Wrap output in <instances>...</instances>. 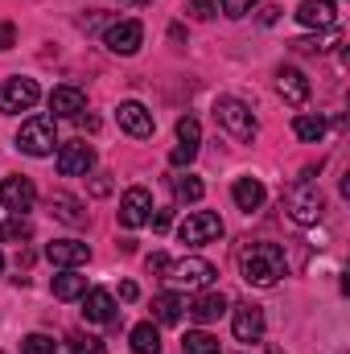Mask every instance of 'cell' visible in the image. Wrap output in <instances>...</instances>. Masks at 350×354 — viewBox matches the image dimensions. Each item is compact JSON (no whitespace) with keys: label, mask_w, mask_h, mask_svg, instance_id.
Wrapping results in <instances>:
<instances>
[{"label":"cell","mask_w":350,"mask_h":354,"mask_svg":"<svg viewBox=\"0 0 350 354\" xmlns=\"http://www.w3.org/2000/svg\"><path fill=\"white\" fill-rule=\"evenodd\" d=\"M153 218V231H169V223H174V210H157V214H149Z\"/></svg>","instance_id":"8d00e7d4"},{"label":"cell","mask_w":350,"mask_h":354,"mask_svg":"<svg viewBox=\"0 0 350 354\" xmlns=\"http://www.w3.org/2000/svg\"><path fill=\"white\" fill-rule=\"evenodd\" d=\"M293 50H297V54H322V50H330V46H326L322 37H297Z\"/></svg>","instance_id":"836d02e7"},{"label":"cell","mask_w":350,"mask_h":354,"mask_svg":"<svg viewBox=\"0 0 350 354\" xmlns=\"http://www.w3.org/2000/svg\"><path fill=\"white\" fill-rule=\"evenodd\" d=\"M95 165V149L87 140H71V145H58V174L62 177H83Z\"/></svg>","instance_id":"7c38bea8"},{"label":"cell","mask_w":350,"mask_h":354,"mask_svg":"<svg viewBox=\"0 0 350 354\" xmlns=\"http://www.w3.org/2000/svg\"><path fill=\"white\" fill-rule=\"evenodd\" d=\"M190 313H194V322H198V326H210V322H219V317L227 313V297H223L219 288H202V292L194 297Z\"/></svg>","instance_id":"ac0fdd59"},{"label":"cell","mask_w":350,"mask_h":354,"mask_svg":"<svg viewBox=\"0 0 350 354\" xmlns=\"http://www.w3.org/2000/svg\"><path fill=\"white\" fill-rule=\"evenodd\" d=\"M71 346H75V354H103V342L87 338V334H71Z\"/></svg>","instance_id":"4dcf8cb0"},{"label":"cell","mask_w":350,"mask_h":354,"mask_svg":"<svg viewBox=\"0 0 350 354\" xmlns=\"http://www.w3.org/2000/svg\"><path fill=\"white\" fill-rule=\"evenodd\" d=\"M223 4V12L231 17V21H239V17H248L252 8H256V0H219Z\"/></svg>","instance_id":"1f68e13d"},{"label":"cell","mask_w":350,"mask_h":354,"mask_svg":"<svg viewBox=\"0 0 350 354\" xmlns=\"http://www.w3.org/2000/svg\"><path fill=\"white\" fill-rule=\"evenodd\" d=\"M181 354H219V338L206 330H190L181 342Z\"/></svg>","instance_id":"4316f807"},{"label":"cell","mask_w":350,"mask_h":354,"mask_svg":"<svg viewBox=\"0 0 350 354\" xmlns=\"http://www.w3.org/2000/svg\"><path fill=\"white\" fill-rule=\"evenodd\" d=\"M17 149L29 153V157H50L58 149V128H54V115H29L17 132Z\"/></svg>","instance_id":"277c9868"},{"label":"cell","mask_w":350,"mask_h":354,"mask_svg":"<svg viewBox=\"0 0 350 354\" xmlns=\"http://www.w3.org/2000/svg\"><path fill=\"white\" fill-rule=\"evenodd\" d=\"M181 313H185V301H181L177 292H157V297H153V317H157V326H177Z\"/></svg>","instance_id":"603a6c76"},{"label":"cell","mask_w":350,"mask_h":354,"mask_svg":"<svg viewBox=\"0 0 350 354\" xmlns=\"http://www.w3.org/2000/svg\"><path fill=\"white\" fill-rule=\"evenodd\" d=\"M21 354H54V338L50 334H29L21 342Z\"/></svg>","instance_id":"f1b7e54d"},{"label":"cell","mask_w":350,"mask_h":354,"mask_svg":"<svg viewBox=\"0 0 350 354\" xmlns=\"http://www.w3.org/2000/svg\"><path fill=\"white\" fill-rule=\"evenodd\" d=\"M231 198H235V206H239V210H248V214H252V210H260V206H264V185L256 181V177H239V181L231 185Z\"/></svg>","instance_id":"44dd1931"},{"label":"cell","mask_w":350,"mask_h":354,"mask_svg":"<svg viewBox=\"0 0 350 354\" xmlns=\"http://www.w3.org/2000/svg\"><path fill=\"white\" fill-rule=\"evenodd\" d=\"M50 111H54V120H58V115L79 120V115L87 111V95H83L79 87H71V83H62V87L50 91Z\"/></svg>","instance_id":"e0dca14e"},{"label":"cell","mask_w":350,"mask_h":354,"mask_svg":"<svg viewBox=\"0 0 350 354\" xmlns=\"http://www.w3.org/2000/svg\"><path fill=\"white\" fill-rule=\"evenodd\" d=\"M120 4H128V8H145L149 0H120Z\"/></svg>","instance_id":"b9f144b4"},{"label":"cell","mask_w":350,"mask_h":354,"mask_svg":"<svg viewBox=\"0 0 350 354\" xmlns=\"http://www.w3.org/2000/svg\"><path fill=\"white\" fill-rule=\"evenodd\" d=\"M145 268H149V272H161V276H165V268H169V256H165V252H153V256L145 260Z\"/></svg>","instance_id":"d590c367"},{"label":"cell","mask_w":350,"mask_h":354,"mask_svg":"<svg viewBox=\"0 0 350 354\" xmlns=\"http://www.w3.org/2000/svg\"><path fill=\"white\" fill-rule=\"evenodd\" d=\"M116 120H120V128H124L128 136H136V140H145V136H153V128H157V120H153V111H149L145 103H136V99H124V103L116 107Z\"/></svg>","instance_id":"9c48e42d"},{"label":"cell","mask_w":350,"mask_h":354,"mask_svg":"<svg viewBox=\"0 0 350 354\" xmlns=\"http://www.w3.org/2000/svg\"><path fill=\"white\" fill-rule=\"evenodd\" d=\"M214 120L239 140V145H252L256 140V132H260V124H256V115H252V107L243 103V99H235V95H219V103H214Z\"/></svg>","instance_id":"3957f363"},{"label":"cell","mask_w":350,"mask_h":354,"mask_svg":"<svg viewBox=\"0 0 350 354\" xmlns=\"http://www.w3.org/2000/svg\"><path fill=\"white\" fill-rule=\"evenodd\" d=\"M194 157H198V145H181V140H177V149L169 153V165H177V169H181V165H190Z\"/></svg>","instance_id":"d6a6232c"},{"label":"cell","mask_w":350,"mask_h":354,"mask_svg":"<svg viewBox=\"0 0 350 354\" xmlns=\"http://www.w3.org/2000/svg\"><path fill=\"white\" fill-rule=\"evenodd\" d=\"M128 342H132V354H161V330L153 322H140V326H132Z\"/></svg>","instance_id":"cb8c5ba5"},{"label":"cell","mask_w":350,"mask_h":354,"mask_svg":"<svg viewBox=\"0 0 350 354\" xmlns=\"http://www.w3.org/2000/svg\"><path fill=\"white\" fill-rule=\"evenodd\" d=\"M50 210H54V218H62L66 227H79V223H87V210H83V202L79 198H71V194H50Z\"/></svg>","instance_id":"ffe728a7"},{"label":"cell","mask_w":350,"mask_h":354,"mask_svg":"<svg viewBox=\"0 0 350 354\" xmlns=\"http://www.w3.org/2000/svg\"><path fill=\"white\" fill-rule=\"evenodd\" d=\"M149 214H153V194H149L145 185H132V189L120 198V223H124L128 231H136V227L149 223Z\"/></svg>","instance_id":"8fae6325"},{"label":"cell","mask_w":350,"mask_h":354,"mask_svg":"<svg viewBox=\"0 0 350 354\" xmlns=\"http://www.w3.org/2000/svg\"><path fill=\"white\" fill-rule=\"evenodd\" d=\"M239 272L248 284L256 288H272L284 272H288V260H284V248L280 243H248L239 252Z\"/></svg>","instance_id":"6da1fadb"},{"label":"cell","mask_w":350,"mask_h":354,"mask_svg":"<svg viewBox=\"0 0 350 354\" xmlns=\"http://www.w3.org/2000/svg\"><path fill=\"white\" fill-rule=\"evenodd\" d=\"M276 17H280V8H276V4H268V8H264V12H260V21H264V25H272Z\"/></svg>","instance_id":"60d3db41"},{"label":"cell","mask_w":350,"mask_h":354,"mask_svg":"<svg viewBox=\"0 0 350 354\" xmlns=\"http://www.w3.org/2000/svg\"><path fill=\"white\" fill-rule=\"evenodd\" d=\"M103 46H107L111 54H120V58H132V54L145 46V25H140V21H116V25H107Z\"/></svg>","instance_id":"52a82bcc"},{"label":"cell","mask_w":350,"mask_h":354,"mask_svg":"<svg viewBox=\"0 0 350 354\" xmlns=\"http://www.w3.org/2000/svg\"><path fill=\"white\" fill-rule=\"evenodd\" d=\"M83 317L95 322V326L116 322V297H111L107 288H91V292H83Z\"/></svg>","instance_id":"d6986e66"},{"label":"cell","mask_w":350,"mask_h":354,"mask_svg":"<svg viewBox=\"0 0 350 354\" xmlns=\"http://www.w3.org/2000/svg\"><path fill=\"white\" fill-rule=\"evenodd\" d=\"M120 297H124V301H136V284H132V280H124V284H120Z\"/></svg>","instance_id":"ab89813d"},{"label":"cell","mask_w":350,"mask_h":354,"mask_svg":"<svg viewBox=\"0 0 350 354\" xmlns=\"http://www.w3.org/2000/svg\"><path fill=\"white\" fill-rule=\"evenodd\" d=\"M46 260L54 268H83L91 260V248L83 239H54V243L46 248Z\"/></svg>","instance_id":"5bb4252c"},{"label":"cell","mask_w":350,"mask_h":354,"mask_svg":"<svg viewBox=\"0 0 350 354\" xmlns=\"http://www.w3.org/2000/svg\"><path fill=\"white\" fill-rule=\"evenodd\" d=\"M177 140H181V145H198V140H202V128H198V120H194V115L177 120Z\"/></svg>","instance_id":"f546056e"},{"label":"cell","mask_w":350,"mask_h":354,"mask_svg":"<svg viewBox=\"0 0 350 354\" xmlns=\"http://www.w3.org/2000/svg\"><path fill=\"white\" fill-rule=\"evenodd\" d=\"M174 189H177V198H181V202H198V198L206 194V185H202V181H198L194 174L174 177Z\"/></svg>","instance_id":"83f0119b"},{"label":"cell","mask_w":350,"mask_h":354,"mask_svg":"<svg viewBox=\"0 0 350 354\" xmlns=\"http://www.w3.org/2000/svg\"><path fill=\"white\" fill-rule=\"evenodd\" d=\"M177 239L190 243V248L214 243V239H223V218H219L214 210H194V214H185V223L177 227Z\"/></svg>","instance_id":"8992f818"},{"label":"cell","mask_w":350,"mask_h":354,"mask_svg":"<svg viewBox=\"0 0 350 354\" xmlns=\"http://www.w3.org/2000/svg\"><path fill=\"white\" fill-rule=\"evenodd\" d=\"M33 202H37V185L29 177H4L0 181V206L4 210L25 214V210H33Z\"/></svg>","instance_id":"30bf717a"},{"label":"cell","mask_w":350,"mask_h":354,"mask_svg":"<svg viewBox=\"0 0 350 354\" xmlns=\"http://www.w3.org/2000/svg\"><path fill=\"white\" fill-rule=\"evenodd\" d=\"M50 288H54V297H58V301H79V297L87 292V276H79L75 268H62V272L54 276V284H50Z\"/></svg>","instance_id":"7402d4cb"},{"label":"cell","mask_w":350,"mask_h":354,"mask_svg":"<svg viewBox=\"0 0 350 354\" xmlns=\"http://www.w3.org/2000/svg\"><path fill=\"white\" fill-rule=\"evenodd\" d=\"M276 91L288 107H305L309 103V79L297 71V66H280L276 71Z\"/></svg>","instance_id":"4fadbf2b"},{"label":"cell","mask_w":350,"mask_h":354,"mask_svg":"<svg viewBox=\"0 0 350 354\" xmlns=\"http://www.w3.org/2000/svg\"><path fill=\"white\" fill-rule=\"evenodd\" d=\"M293 132H297L305 145H317V140L326 136V120H322V115H297V120H293Z\"/></svg>","instance_id":"484cf974"},{"label":"cell","mask_w":350,"mask_h":354,"mask_svg":"<svg viewBox=\"0 0 350 354\" xmlns=\"http://www.w3.org/2000/svg\"><path fill=\"white\" fill-rule=\"evenodd\" d=\"M190 12H194L198 21H210V17H214V0H190Z\"/></svg>","instance_id":"e575fe53"},{"label":"cell","mask_w":350,"mask_h":354,"mask_svg":"<svg viewBox=\"0 0 350 354\" xmlns=\"http://www.w3.org/2000/svg\"><path fill=\"white\" fill-rule=\"evenodd\" d=\"M0 272H4V256H0Z\"/></svg>","instance_id":"7bdbcfd3"},{"label":"cell","mask_w":350,"mask_h":354,"mask_svg":"<svg viewBox=\"0 0 350 354\" xmlns=\"http://www.w3.org/2000/svg\"><path fill=\"white\" fill-rule=\"evenodd\" d=\"M219 272H214V264L210 260H202V256H185V260H169V268H165V280L169 284H177V288H210V280H214Z\"/></svg>","instance_id":"5b68a950"},{"label":"cell","mask_w":350,"mask_h":354,"mask_svg":"<svg viewBox=\"0 0 350 354\" xmlns=\"http://www.w3.org/2000/svg\"><path fill=\"white\" fill-rule=\"evenodd\" d=\"M297 21L305 29H334L338 25V4L334 0H301Z\"/></svg>","instance_id":"9a60e30c"},{"label":"cell","mask_w":350,"mask_h":354,"mask_svg":"<svg viewBox=\"0 0 350 354\" xmlns=\"http://www.w3.org/2000/svg\"><path fill=\"white\" fill-rule=\"evenodd\" d=\"M37 99H42V87L33 79H8L0 87V111L4 115H17V111H29Z\"/></svg>","instance_id":"ba28073f"},{"label":"cell","mask_w":350,"mask_h":354,"mask_svg":"<svg viewBox=\"0 0 350 354\" xmlns=\"http://www.w3.org/2000/svg\"><path fill=\"white\" fill-rule=\"evenodd\" d=\"M0 354H4V351H0Z\"/></svg>","instance_id":"ee69618b"},{"label":"cell","mask_w":350,"mask_h":354,"mask_svg":"<svg viewBox=\"0 0 350 354\" xmlns=\"http://www.w3.org/2000/svg\"><path fill=\"white\" fill-rule=\"evenodd\" d=\"M91 189H95V194L103 198V194L111 189V181H107V174H95V181H91Z\"/></svg>","instance_id":"f35d334b"},{"label":"cell","mask_w":350,"mask_h":354,"mask_svg":"<svg viewBox=\"0 0 350 354\" xmlns=\"http://www.w3.org/2000/svg\"><path fill=\"white\" fill-rule=\"evenodd\" d=\"M12 41H17V29L8 21H0V50H12Z\"/></svg>","instance_id":"74e56055"},{"label":"cell","mask_w":350,"mask_h":354,"mask_svg":"<svg viewBox=\"0 0 350 354\" xmlns=\"http://www.w3.org/2000/svg\"><path fill=\"white\" fill-rule=\"evenodd\" d=\"M29 239H33V227L25 214H12L0 223V243H29Z\"/></svg>","instance_id":"d4e9b609"},{"label":"cell","mask_w":350,"mask_h":354,"mask_svg":"<svg viewBox=\"0 0 350 354\" xmlns=\"http://www.w3.org/2000/svg\"><path fill=\"white\" fill-rule=\"evenodd\" d=\"M284 210H288V218L293 223H301V227H313L322 214H326V198H322V189L313 185V181H293L288 189H284Z\"/></svg>","instance_id":"7a4b0ae2"},{"label":"cell","mask_w":350,"mask_h":354,"mask_svg":"<svg viewBox=\"0 0 350 354\" xmlns=\"http://www.w3.org/2000/svg\"><path fill=\"white\" fill-rule=\"evenodd\" d=\"M231 330L239 342H260L264 338V309L260 305H235V317H231Z\"/></svg>","instance_id":"2e32d148"}]
</instances>
